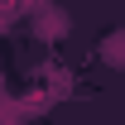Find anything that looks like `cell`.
Segmentation results:
<instances>
[{"instance_id": "6da1fadb", "label": "cell", "mask_w": 125, "mask_h": 125, "mask_svg": "<svg viewBox=\"0 0 125 125\" xmlns=\"http://www.w3.org/2000/svg\"><path fill=\"white\" fill-rule=\"evenodd\" d=\"M101 62H106V67H125V34L120 29L101 39Z\"/></svg>"}, {"instance_id": "7a4b0ae2", "label": "cell", "mask_w": 125, "mask_h": 125, "mask_svg": "<svg viewBox=\"0 0 125 125\" xmlns=\"http://www.w3.org/2000/svg\"><path fill=\"white\" fill-rule=\"evenodd\" d=\"M39 34H43V39H58V34H67V15H58V10H43V15H39Z\"/></svg>"}]
</instances>
